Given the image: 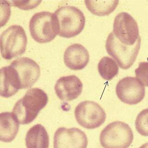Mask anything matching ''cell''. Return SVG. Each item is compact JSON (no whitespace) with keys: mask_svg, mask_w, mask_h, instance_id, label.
<instances>
[{"mask_svg":"<svg viewBox=\"0 0 148 148\" xmlns=\"http://www.w3.org/2000/svg\"><path fill=\"white\" fill-rule=\"evenodd\" d=\"M88 10L98 16L109 15L114 11L118 6L119 1H85Z\"/></svg>","mask_w":148,"mask_h":148,"instance_id":"17","label":"cell"},{"mask_svg":"<svg viewBox=\"0 0 148 148\" xmlns=\"http://www.w3.org/2000/svg\"><path fill=\"white\" fill-rule=\"evenodd\" d=\"M32 39L39 43H48L58 35V28L54 13L42 11L35 14L29 22Z\"/></svg>","mask_w":148,"mask_h":148,"instance_id":"4","label":"cell"},{"mask_svg":"<svg viewBox=\"0 0 148 148\" xmlns=\"http://www.w3.org/2000/svg\"><path fill=\"white\" fill-rule=\"evenodd\" d=\"M64 62L72 70H81L87 66L89 55L87 49L79 44H72L67 48L64 53Z\"/></svg>","mask_w":148,"mask_h":148,"instance_id":"13","label":"cell"},{"mask_svg":"<svg viewBox=\"0 0 148 148\" xmlns=\"http://www.w3.org/2000/svg\"><path fill=\"white\" fill-rule=\"evenodd\" d=\"M112 33L119 41L130 46L134 45L140 37L138 23L126 12H121L116 16Z\"/></svg>","mask_w":148,"mask_h":148,"instance_id":"8","label":"cell"},{"mask_svg":"<svg viewBox=\"0 0 148 148\" xmlns=\"http://www.w3.org/2000/svg\"><path fill=\"white\" fill-rule=\"evenodd\" d=\"M27 38L25 30L20 25H12L0 35V51L2 58L10 60L25 53Z\"/></svg>","mask_w":148,"mask_h":148,"instance_id":"3","label":"cell"},{"mask_svg":"<svg viewBox=\"0 0 148 148\" xmlns=\"http://www.w3.org/2000/svg\"><path fill=\"white\" fill-rule=\"evenodd\" d=\"M27 148H49V137L45 128L40 124L32 126L25 137Z\"/></svg>","mask_w":148,"mask_h":148,"instance_id":"16","label":"cell"},{"mask_svg":"<svg viewBox=\"0 0 148 148\" xmlns=\"http://www.w3.org/2000/svg\"><path fill=\"white\" fill-rule=\"evenodd\" d=\"M83 84L75 75L63 76L57 80L55 91L62 101H71L77 98L82 93Z\"/></svg>","mask_w":148,"mask_h":148,"instance_id":"12","label":"cell"},{"mask_svg":"<svg viewBox=\"0 0 148 148\" xmlns=\"http://www.w3.org/2000/svg\"><path fill=\"white\" fill-rule=\"evenodd\" d=\"M20 90L15 73L11 66L0 69V96L9 98Z\"/></svg>","mask_w":148,"mask_h":148,"instance_id":"14","label":"cell"},{"mask_svg":"<svg viewBox=\"0 0 148 148\" xmlns=\"http://www.w3.org/2000/svg\"><path fill=\"white\" fill-rule=\"evenodd\" d=\"M48 101L47 94L38 88H32L27 91L24 96L14 106L12 113L21 124L32 123Z\"/></svg>","mask_w":148,"mask_h":148,"instance_id":"1","label":"cell"},{"mask_svg":"<svg viewBox=\"0 0 148 148\" xmlns=\"http://www.w3.org/2000/svg\"><path fill=\"white\" fill-rule=\"evenodd\" d=\"M75 117L79 124L87 129L99 127L106 119V113L96 102L84 101L76 106Z\"/></svg>","mask_w":148,"mask_h":148,"instance_id":"7","label":"cell"},{"mask_svg":"<svg viewBox=\"0 0 148 148\" xmlns=\"http://www.w3.org/2000/svg\"><path fill=\"white\" fill-rule=\"evenodd\" d=\"M88 145L85 133L77 128H59L54 136V148H87Z\"/></svg>","mask_w":148,"mask_h":148,"instance_id":"11","label":"cell"},{"mask_svg":"<svg viewBox=\"0 0 148 148\" xmlns=\"http://www.w3.org/2000/svg\"><path fill=\"white\" fill-rule=\"evenodd\" d=\"M132 129L126 123L115 121L102 131L99 137L104 148H128L133 140Z\"/></svg>","mask_w":148,"mask_h":148,"instance_id":"6","label":"cell"},{"mask_svg":"<svg viewBox=\"0 0 148 148\" xmlns=\"http://www.w3.org/2000/svg\"><path fill=\"white\" fill-rule=\"evenodd\" d=\"M141 37H139L133 46H127L119 41L113 33L109 35L106 42V48L109 55L114 59L123 69L129 68L136 59L140 50Z\"/></svg>","mask_w":148,"mask_h":148,"instance_id":"5","label":"cell"},{"mask_svg":"<svg viewBox=\"0 0 148 148\" xmlns=\"http://www.w3.org/2000/svg\"><path fill=\"white\" fill-rule=\"evenodd\" d=\"M99 74L103 79L111 80L119 73V66L114 59L105 56L100 60L98 65Z\"/></svg>","mask_w":148,"mask_h":148,"instance_id":"18","label":"cell"},{"mask_svg":"<svg viewBox=\"0 0 148 148\" xmlns=\"http://www.w3.org/2000/svg\"><path fill=\"white\" fill-rule=\"evenodd\" d=\"M135 127L140 135L148 137V108L138 114L136 119Z\"/></svg>","mask_w":148,"mask_h":148,"instance_id":"19","label":"cell"},{"mask_svg":"<svg viewBox=\"0 0 148 148\" xmlns=\"http://www.w3.org/2000/svg\"><path fill=\"white\" fill-rule=\"evenodd\" d=\"M19 125L12 112L0 113V141H13L18 133Z\"/></svg>","mask_w":148,"mask_h":148,"instance_id":"15","label":"cell"},{"mask_svg":"<svg viewBox=\"0 0 148 148\" xmlns=\"http://www.w3.org/2000/svg\"><path fill=\"white\" fill-rule=\"evenodd\" d=\"M11 4L8 1H0V28L8 22L11 14Z\"/></svg>","mask_w":148,"mask_h":148,"instance_id":"21","label":"cell"},{"mask_svg":"<svg viewBox=\"0 0 148 148\" xmlns=\"http://www.w3.org/2000/svg\"><path fill=\"white\" fill-rule=\"evenodd\" d=\"M58 23V35L71 38L80 34L84 28L86 19L80 9L74 6L60 7L54 13Z\"/></svg>","mask_w":148,"mask_h":148,"instance_id":"2","label":"cell"},{"mask_svg":"<svg viewBox=\"0 0 148 148\" xmlns=\"http://www.w3.org/2000/svg\"><path fill=\"white\" fill-rule=\"evenodd\" d=\"M137 80L144 86L148 87V62H141L135 70Z\"/></svg>","mask_w":148,"mask_h":148,"instance_id":"20","label":"cell"},{"mask_svg":"<svg viewBox=\"0 0 148 148\" xmlns=\"http://www.w3.org/2000/svg\"><path fill=\"white\" fill-rule=\"evenodd\" d=\"M11 66L15 71L20 89L32 86L39 79L40 68L33 59L22 57L12 62Z\"/></svg>","mask_w":148,"mask_h":148,"instance_id":"9","label":"cell"},{"mask_svg":"<svg viewBox=\"0 0 148 148\" xmlns=\"http://www.w3.org/2000/svg\"><path fill=\"white\" fill-rule=\"evenodd\" d=\"M139 148H148V142L145 143Z\"/></svg>","mask_w":148,"mask_h":148,"instance_id":"22","label":"cell"},{"mask_svg":"<svg viewBox=\"0 0 148 148\" xmlns=\"http://www.w3.org/2000/svg\"><path fill=\"white\" fill-rule=\"evenodd\" d=\"M116 93L122 102L134 105L143 100L145 94V89L136 77H126L119 81L116 87Z\"/></svg>","mask_w":148,"mask_h":148,"instance_id":"10","label":"cell"}]
</instances>
